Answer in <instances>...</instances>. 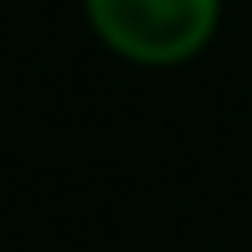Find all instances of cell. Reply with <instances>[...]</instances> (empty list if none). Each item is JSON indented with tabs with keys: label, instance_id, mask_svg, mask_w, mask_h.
<instances>
[{
	"label": "cell",
	"instance_id": "1",
	"mask_svg": "<svg viewBox=\"0 0 252 252\" xmlns=\"http://www.w3.org/2000/svg\"><path fill=\"white\" fill-rule=\"evenodd\" d=\"M226 0H83L93 36L129 67H186L216 41Z\"/></svg>",
	"mask_w": 252,
	"mask_h": 252
}]
</instances>
